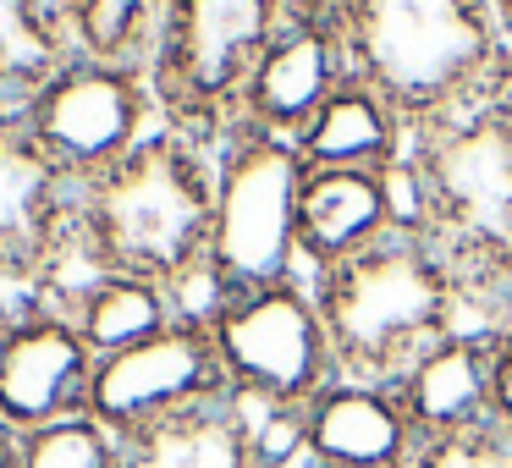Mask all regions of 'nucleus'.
Returning a JSON list of instances; mask_svg holds the SVG:
<instances>
[{
	"instance_id": "nucleus-19",
	"label": "nucleus",
	"mask_w": 512,
	"mask_h": 468,
	"mask_svg": "<svg viewBox=\"0 0 512 468\" xmlns=\"http://www.w3.org/2000/svg\"><path fill=\"white\" fill-rule=\"evenodd\" d=\"M408 468H512V435L501 424L441 435V441H424Z\"/></svg>"
},
{
	"instance_id": "nucleus-18",
	"label": "nucleus",
	"mask_w": 512,
	"mask_h": 468,
	"mask_svg": "<svg viewBox=\"0 0 512 468\" xmlns=\"http://www.w3.org/2000/svg\"><path fill=\"white\" fill-rule=\"evenodd\" d=\"M17 463L23 468H122V441L89 413L56 419L45 430L17 435Z\"/></svg>"
},
{
	"instance_id": "nucleus-3",
	"label": "nucleus",
	"mask_w": 512,
	"mask_h": 468,
	"mask_svg": "<svg viewBox=\"0 0 512 468\" xmlns=\"http://www.w3.org/2000/svg\"><path fill=\"white\" fill-rule=\"evenodd\" d=\"M215 215V166L182 133L144 138L116 171L83 188L78 237L94 270L177 292L204 276Z\"/></svg>"
},
{
	"instance_id": "nucleus-2",
	"label": "nucleus",
	"mask_w": 512,
	"mask_h": 468,
	"mask_svg": "<svg viewBox=\"0 0 512 468\" xmlns=\"http://www.w3.org/2000/svg\"><path fill=\"white\" fill-rule=\"evenodd\" d=\"M331 358L342 380L397 386L430 347H441L457 325L463 281L446 254L413 226H397L375 248L342 259L314 276Z\"/></svg>"
},
{
	"instance_id": "nucleus-13",
	"label": "nucleus",
	"mask_w": 512,
	"mask_h": 468,
	"mask_svg": "<svg viewBox=\"0 0 512 468\" xmlns=\"http://www.w3.org/2000/svg\"><path fill=\"white\" fill-rule=\"evenodd\" d=\"M402 226L397 171H331L309 166L298 193V254L303 265L331 270L375 248Z\"/></svg>"
},
{
	"instance_id": "nucleus-14",
	"label": "nucleus",
	"mask_w": 512,
	"mask_h": 468,
	"mask_svg": "<svg viewBox=\"0 0 512 468\" xmlns=\"http://www.w3.org/2000/svg\"><path fill=\"white\" fill-rule=\"evenodd\" d=\"M490 358H496V325L452 331L397 380V397L419 430V446L490 424Z\"/></svg>"
},
{
	"instance_id": "nucleus-6",
	"label": "nucleus",
	"mask_w": 512,
	"mask_h": 468,
	"mask_svg": "<svg viewBox=\"0 0 512 468\" xmlns=\"http://www.w3.org/2000/svg\"><path fill=\"white\" fill-rule=\"evenodd\" d=\"M199 325L215 342L226 391L248 413H303L336 380L320 303L298 281L226 298Z\"/></svg>"
},
{
	"instance_id": "nucleus-8",
	"label": "nucleus",
	"mask_w": 512,
	"mask_h": 468,
	"mask_svg": "<svg viewBox=\"0 0 512 468\" xmlns=\"http://www.w3.org/2000/svg\"><path fill=\"white\" fill-rule=\"evenodd\" d=\"M144 89L133 72L78 61L50 72L23 116V144L50 177L100 182L144 144Z\"/></svg>"
},
{
	"instance_id": "nucleus-11",
	"label": "nucleus",
	"mask_w": 512,
	"mask_h": 468,
	"mask_svg": "<svg viewBox=\"0 0 512 468\" xmlns=\"http://www.w3.org/2000/svg\"><path fill=\"white\" fill-rule=\"evenodd\" d=\"M347 78H353V67H347L336 23L331 17L292 12L287 23H281V34L270 39V50L259 56L254 78H248L243 127L292 144V138L314 122V111H320Z\"/></svg>"
},
{
	"instance_id": "nucleus-9",
	"label": "nucleus",
	"mask_w": 512,
	"mask_h": 468,
	"mask_svg": "<svg viewBox=\"0 0 512 468\" xmlns=\"http://www.w3.org/2000/svg\"><path fill=\"white\" fill-rule=\"evenodd\" d=\"M215 397H232V391H226L210 331L199 320H177L149 342L94 364L89 419H100L116 441H127V435Z\"/></svg>"
},
{
	"instance_id": "nucleus-17",
	"label": "nucleus",
	"mask_w": 512,
	"mask_h": 468,
	"mask_svg": "<svg viewBox=\"0 0 512 468\" xmlns=\"http://www.w3.org/2000/svg\"><path fill=\"white\" fill-rule=\"evenodd\" d=\"M78 336L89 342L94 358H111V353H127V347L160 336L166 325L182 320V303L177 292L155 287V281H138V276H116V270H100L89 276L67 303Z\"/></svg>"
},
{
	"instance_id": "nucleus-1",
	"label": "nucleus",
	"mask_w": 512,
	"mask_h": 468,
	"mask_svg": "<svg viewBox=\"0 0 512 468\" xmlns=\"http://www.w3.org/2000/svg\"><path fill=\"white\" fill-rule=\"evenodd\" d=\"M347 67L408 127H435L490 94L501 67L496 0H342Z\"/></svg>"
},
{
	"instance_id": "nucleus-10",
	"label": "nucleus",
	"mask_w": 512,
	"mask_h": 468,
	"mask_svg": "<svg viewBox=\"0 0 512 468\" xmlns=\"http://www.w3.org/2000/svg\"><path fill=\"white\" fill-rule=\"evenodd\" d=\"M89 342L67 309H28L0 325V424L12 435L45 430L56 419L89 413L94 386Z\"/></svg>"
},
{
	"instance_id": "nucleus-12",
	"label": "nucleus",
	"mask_w": 512,
	"mask_h": 468,
	"mask_svg": "<svg viewBox=\"0 0 512 468\" xmlns=\"http://www.w3.org/2000/svg\"><path fill=\"white\" fill-rule=\"evenodd\" d=\"M298 424L309 468H408L419 452V430H413L397 386L336 375L298 413Z\"/></svg>"
},
{
	"instance_id": "nucleus-15",
	"label": "nucleus",
	"mask_w": 512,
	"mask_h": 468,
	"mask_svg": "<svg viewBox=\"0 0 512 468\" xmlns=\"http://www.w3.org/2000/svg\"><path fill=\"white\" fill-rule=\"evenodd\" d=\"M122 468H265V452L254 413L237 397H215L127 435Z\"/></svg>"
},
{
	"instance_id": "nucleus-7",
	"label": "nucleus",
	"mask_w": 512,
	"mask_h": 468,
	"mask_svg": "<svg viewBox=\"0 0 512 468\" xmlns=\"http://www.w3.org/2000/svg\"><path fill=\"white\" fill-rule=\"evenodd\" d=\"M287 17L292 0H171L160 34V89L193 122L237 116L243 127L248 78Z\"/></svg>"
},
{
	"instance_id": "nucleus-21",
	"label": "nucleus",
	"mask_w": 512,
	"mask_h": 468,
	"mask_svg": "<svg viewBox=\"0 0 512 468\" xmlns=\"http://www.w3.org/2000/svg\"><path fill=\"white\" fill-rule=\"evenodd\" d=\"M336 6L342 0H292V12H303V17H336Z\"/></svg>"
},
{
	"instance_id": "nucleus-23",
	"label": "nucleus",
	"mask_w": 512,
	"mask_h": 468,
	"mask_svg": "<svg viewBox=\"0 0 512 468\" xmlns=\"http://www.w3.org/2000/svg\"><path fill=\"white\" fill-rule=\"evenodd\" d=\"M303 468H309V463H303Z\"/></svg>"
},
{
	"instance_id": "nucleus-5",
	"label": "nucleus",
	"mask_w": 512,
	"mask_h": 468,
	"mask_svg": "<svg viewBox=\"0 0 512 468\" xmlns=\"http://www.w3.org/2000/svg\"><path fill=\"white\" fill-rule=\"evenodd\" d=\"M303 155L287 138L237 127L215 166V215H210V309L243 292H265L298 281V193H303ZM204 309V314H210Z\"/></svg>"
},
{
	"instance_id": "nucleus-16",
	"label": "nucleus",
	"mask_w": 512,
	"mask_h": 468,
	"mask_svg": "<svg viewBox=\"0 0 512 468\" xmlns=\"http://www.w3.org/2000/svg\"><path fill=\"white\" fill-rule=\"evenodd\" d=\"M402 116L380 100L375 89H364L358 78H347L331 100L314 111V122L292 138V149L303 155V166H331V171H397L402 160Z\"/></svg>"
},
{
	"instance_id": "nucleus-20",
	"label": "nucleus",
	"mask_w": 512,
	"mask_h": 468,
	"mask_svg": "<svg viewBox=\"0 0 512 468\" xmlns=\"http://www.w3.org/2000/svg\"><path fill=\"white\" fill-rule=\"evenodd\" d=\"M490 424L512 435V325H496V358H490Z\"/></svg>"
},
{
	"instance_id": "nucleus-22",
	"label": "nucleus",
	"mask_w": 512,
	"mask_h": 468,
	"mask_svg": "<svg viewBox=\"0 0 512 468\" xmlns=\"http://www.w3.org/2000/svg\"><path fill=\"white\" fill-rule=\"evenodd\" d=\"M0 468H23L17 463V435L6 430V424H0Z\"/></svg>"
},
{
	"instance_id": "nucleus-4",
	"label": "nucleus",
	"mask_w": 512,
	"mask_h": 468,
	"mask_svg": "<svg viewBox=\"0 0 512 468\" xmlns=\"http://www.w3.org/2000/svg\"><path fill=\"white\" fill-rule=\"evenodd\" d=\"M402 188V226L424 232L457 270H512V105L479 100L468 111L419 127Z\"/></svg>"
}]
</instances>
